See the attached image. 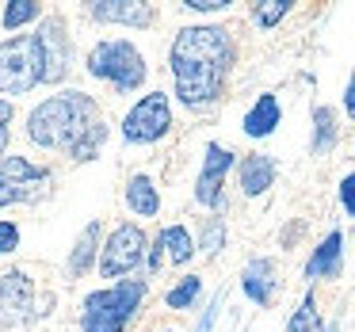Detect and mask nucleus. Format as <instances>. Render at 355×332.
Masks as SVG:
<instances>
[{"mask_svg":"<svg viewBox=\"0 0 355 332\" xmlns=\"http://www.w3.org/2000/svg\"><path fill=\"white\" fill-rule=\"evenodd\" d=\"M340 202H344L347 214H355V172L344 176V184H340Z\"/></svg>","mask_w":355,"mask_h":332,"instance_id":"obj_29","label":"nucleus"},{"mask_svg":"<svg viewBox=\"0 0 355 332\" xmlns=\"http://www.w3.org/2000/svg\"><path fill=\"white\" fill-rule=\"evenodd\" d=\"M233 58V35L225 27H184L172 39L168 50V65H172V80H176V96L187 107H207L222 96L225 80H230Z\"/></svg>","mask_w":355,"mask_h":332,"instance_id":"obj_1","label":"nucleus"},{"mask_svg":"<svg viewBox=\"0 0 355 332\" xmlns=\"http://www.w3.org/2000/svg\"><path fill=\"white\" fill-rule=\"evenodd\" d=\"M222 245H225V222H222V218H207V225H202V245L199 248L207 256H214Z\"/></svg>","mask_w":355,"mask_h":332,"instance_id":"obj_25","label":"nucleus"},{"mask_svg":"<svg viewBox=\"0 0 355 332\" xmlns=\"http://www.w3.org/2000/svg\"><path fill=\"white\" fill-rule=\"evenodd\" d=\"M157 245H161L164 260H172V263H187L195 256V241H191V233H187L184 225H168V229H161Z\"/></svg>","mask_w":355,"mask_h":332,"instance_id":"obj_19","label":"nucleus"},{"mask_svg":"<svg viewBox=\"0 0 355 332\" xmlns=\"http://www.w3.org/2000/svg\"><path fill=\"white\" fill-rule=\"evenodd\" d=\"M85 12L96 24H119V27H149L157 19V12L149 4H138V0H96Z\"/></svg>","mask_w":355,"mask_h":332,"instance_id":"obj_12","label":"nucleus"},{"mask_svg":"<svg viewBox=\"0 0 355 332\" xmlns=\"http://www.w3.org/2000/svg\"><path fill=\"white\" fill-rule=\"evenodd\" d=\"M42 85V50L35 35H12L0 42V96H24Z\"/></svg>","mask_w":355,"mask_h":332,"instance_id":"obj_5","label":"nucleus"},{"mask_svg":"<svg viewBox=\"0 0 355 332\" xmlns=\"http://www.w3.org/2000/svg\"><path fill=\"white\" fill-rule=\"evenodd\" d=\"M50 184H54V172L42 164H31L27 157H0V210L46 199Z\"/></svg>","mask_w":355,"mask_h":332,"instance_id":"obj_6","label":"nucleus"},{"mask_svg":"<svg viewBox=\"0 0 355 332\" xmlns=\"http://www.w3.org/2000/svg\"><path fill=\"white\" fill-rule=\"evenodd\" d=\"M39 16H42V4H35V0H12L8 8H4V16H0V24H4V31H19V27H27Z\"/></svg>","mask_w":355,"mask_h":332,"instance_id":"obj_21","label":"nucleus"},{"mask_svg":"<svg viewBox=\"0 0 355 332\" xmlns=\"http://www.w3.org/2000/svg\"><path fill=\"white\" fill-rule=\"evenodd\" d=\"M141 298H146V279H119V283L92 290L85 298V313H80V329L85 332H126L134 321Z\"/></svg>","mask_w":355,"mask_h":332,"instance_id":"obj_3","label":"nucleus"},{"mask_svg":"<svg viewBox=\"0 0 355 332\" xmlns=\"http://www.w3.org/2000/svg\"><path fill=\"white\" fill-rule=\"evenodd\" d=\"M96 252H100V222H88L85 229H80L73 252H69V275L73 279L88 275V271H92V263H96Z\"/></svg>","mask_w":355,"mask_h":332,"instance_id":"obj_16","label":"nucleus"},{"mask_svg":"<svg viewBox=\"0 0 355 332\" xmlns=\"http://www.w3.org/2000/svg\"><path fill=\"white\" fill-rule=\"evenodd\" d=\"M126 207H130L138 218H153L157 210H161V195H157V184L146 176V172L130 176V184H126Z\"/></svg>","mask_w":355,"mask_h":332,"instance_id":"obj_17","label":"nucleus"},{"mask_svg":"<svg viewBox=\"0 0 355 332\" xmlns=\"http://www.w3.org/2000/svg\"><path fill=\"white\" fill-rule=\"evenodd\" d=\"M271 184H275V161H271L268 153H252V157L241 161V191H245L248 199L263 195Z\"/></svg>","mask_w":355,"mask_h":332,"instance_id":"obj_15","label":"nucleus"},{"mask_svg":"<svg viewBox=\"0 0 355 332\" xmlns=\"http://www.w3.org/2000/svg\"><path fill=\"white\" fill-rule=\"evenodd\" d=\"M19 248V225L16 222H0V256H8Z\"/></svg>","mask_w":355,"mask_h":332,"instance_id":"obj_26","label":"nucleus"},{"mask_svg":"<svg viewBox=\"0 0 355 332\" xmlns=\"http://www.w3.org/2000/svg\"><path fill=\"white\" fill-rule=\"evenodd\" d=\"M42 50V85H62L73 69V42H69V24L62 16H46L42 27L35 31Z\"/></svg>","mask_w":355,"mask_h":332,"instance_id":"obj_9","label":"nucleus"},{"mask_svg":"<svg viewBox=\"0 0 355 332\" xmlns=\"http://www.w3.org/2000/svg\"><path fill=\"white\" fill-rule=\"evenodd\" d=\"M27 138L39 149H65L73 161H96L107 141V123L92 96L58 92L27 115Z\"/></svg>","mask_w":355,"mask_h":332,"instance_id":"obj_2","label":"nucleus"},{"mask_svg":"<svg viewBox=\"0 0 355 332\" xmlns=\"http://www.w3.org/2000/svg\"><path fill=\"white\" fill-rule=\"evenodd\" d=\"M35 321V283L27 271L12 268L0 275V329H19Z\"/></svg>","mask_w":355,"mask_h":332,"instance_id":"obj_10","label":"nucleus"},{"mask_svg":"<svg viewBox=\"0 0 355 332\" xmlns=\"http://www.w3.org/2000/svg\"><path fill=\"white\" fill-rule=\"evenodd\" d=\"M344 107H347V115L355 119V73H352V80H347V92H344Z\"/></svg>","mask_w":355,"mask_h":332,"instance_id":"obj_31","label":"nucleus"},{"mask_svg":"<svg viewBox=\"0 0 355 332\" xmlns=\"http://www.w3.org/2000/svg\"><path fill=\"white\" fill-rule=\"evenodd\" d=\"M233 168V153L225 146H218V141H210L207 146V161H202V172L199 180H195V199L202 202V207H222V184H225V172Z\"/></svg>","mask_w":355,"mask_h":332,"instance_id":"obj_11","label":"nucleus"},{"mask_svg":"<svg viewBox=\"0 0 355 332\" xmlns=\"http://www.w3.org/2000/svg\"><path fill=\"white\" fill-rule=\"evenodd\" d=\"M291 12V0H263V4H256V12H252V19L260 27H275L279 19Z\"/></svg>","mask_w":355,"mask_h":332,"instance_id":"obj_24","label":"nucleus"},{"mask_svg":"<svg viewBox=\"0 0 355 332\" xmlns=\"http://www.w3.org/2000/svg\"><path fill=\"white\" fill-rule=\"evenodd\" d=\"M187 8L191 12H225L230 0H187Z\"/></svg>","mask_w":355,"mask_h":332,"instance_id":"obj_30","label":"nucleus"},{"mask_svg":"<svg viewBox=\"0 0 355 332\" xmlns=\"http://www.w3.org/2000/svg\"><path fill=\"white\" fill-rule=\"evenodd\" d=\"M168 130H172V107H168V96L164 92L141 96L123 119V138L130 141V146H153V141H161Z\"/></svg>","mask_w":355,"mask_h":332,"instance_id":"obj_7","label":"nucleus"},{"mask_svg":"<svg viewBox=\"0 0 355 332\" xmlns=\"http://www.w3.org/2000/svg\"><path fill=\"white\" fill-rule=\"evenodd\" d=\"M12 115H16V107H12L8 100H0V157H4V149H8V123Z\"/></svg>","mask_w":355,"mask_h":332,"instance_id":"obj_28","label":"nucleus"},{"mask_svg":"<svg viewBox=\"0 0 355 332\" xmlns=\"http://www.w3.org/2000/svg\"><path fill=\"white\" fill-rule=\"evenodd\" d=\"M321 329V317H317V298H313V290L302 298V306L294 309V317L286 321V332H317Z\"/></svg>","mask_w":355,"mask_h":332,"instance_id":"obj_23","label":"nucleus"},{"mask_svg":"<svg viewBox=\"0 0 355 332\" xmlns=\"http://www.w3.org/2000/svg\"><path fill=\"white\" fill-rule=\"evenodd\" d=\"M275 286H279V279H275V263L271 260H252L245 268V275H241V290H245L256 306H268V302L275 298Z\"/></svg>","mask_w":355,"mask_h":332,"instance_id":"obj_13","label":"nucleus"},{"mask_svg":"<svg viewBox=\"0 0 355 332\" xmlns=\"http://www.w3.org/2000/svg\"><path fill=\"white\" fill-rule=\"evenodd\" d=\"M275 126H279V100L268 92V96H260V100L252 103V111L245 115V134L248 138H268Z\"/></svg>","mask_w":355,"mask_h":332,"instance_id":"obj_18","label":"nucleus"},{"mask_svg":"<svg viewBox=\"0 0 355 332\" xmlns=\"http://www.w3.org/2000/svg\"><path fill=\"white\" fill-rule=\"evenodd\" d=\"M336 146V111L317 107L313 111V153H329Z\"/></svg>","mask_w":355,"mask_h":332,"instance_id":"obj_20","label":"nucleus"},{"mask_svg":"<svg viewBox=\"0 0 355 332\" xmlns=\"http://www.w3.org/2000/svg\"><path fill=\"white\" fill-rule=\"evenodd\" d=\"M146 248H149V241H146V233H141V225H134V222H123L115 233L107 237V245L100 248V271H103V279H126L134 268H141L146 263Z\"/></svg>","mask_w":355,"mask_h":332,"instance_id":"obj_8","label":"nucleus"},{"mask_svg":"<svg viewBox=\"0 0 355 332\" xmlns=\"http://www.w3.org/2000/svg\"><path fill=\"white\" fill-rule=\"evenodd\" d=\"M340 252H344V233L332 229L329 237H324L321 245L313 248V256H309L306 279H332V275L340 271Z\"/></svg>","mask_w":355,"mask_h":332,"instance_id":"obj_14","label":"nucleus"},{"mask_svg":"<svg viewBox=\"0 0 355 332\" xmlns=\"http://www.w3.org/2000/svg\"><path fill=\"white\" fill-rule=\"evenodd\" d=\"M199 294H202V279L199 275H187V279H180V283L164 294V302H168V309H191L195 302H199Z\"/></svg>","mask_w":355,"mask_h":332,"instance_id":"obj_22","label":"nucleus"},{"mask_svg":"<svg viewBox=\"0 0 355 332\" xmlns=\"http://www.w3.org/2000/svg\"><path fill=\"white\" fill-rule=\"evenodd\" d=\"M88 73L115 85L119 92H138L146 85V58L126 39H103L88 54Z\"/></svg>","mask_w":355,"mask_h":332,"instance_id":"obj_4","label":"nucleus"},{"mask_svg":"<svg viewBox=\"0 0 355 332\" xmlns=\"http://www.w3.org/2000/svg\"><path fill=\"white\" fill-rule=\"evenodd\" d=\"M222 298H225V294L218 290V294H214V302H210V309L199 317V324H195V332H210V329H214V321H218V309H222Z\"/></svg>","mask_w":355,"mask_h":332,"instance_id":"obj_27","label":"nucleus"}]
</instances>
